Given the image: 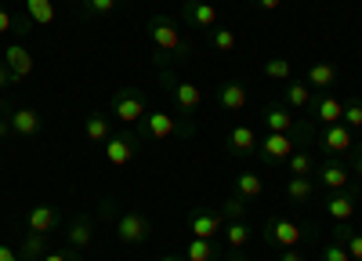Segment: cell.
Instances as JSON below:
<instances>
[{
  "instance_id": "cell-1",
  "label": "cell",
  "mask_w": 362,
  "mask_h": 261,
  "mask_svg": "<svg viewBox=\"0 0 362 261\" xmlns=\"http://www.w3.org/2000/svg\"><path fill=\"white\" fill-rule=\"evenodd\" d=\"M148 40H153L160 51H167V54H185V37H181V29L170 18H163V15L148 22Z\"/></svg>"
},
{
  "instance_id": "cell-2",
  "label": "cell",
  "mask_w": 362,
  "mask_h": 261,
  "mask_svg": "<svg viewBox=\"0 0 362 261\" xmlns=\"http://www.w3.org/2000/svg\"><path fill=\"white\" fill-rule=\"evenodd\" d=\"M116 236L124 240V243H145L148 236H153V225H148L145 214L131 211V214H124V218L116 221Z\"/></svg>"
},
{
  "instance_id": "cell-3",
  "label": "cell",
  "mask_w": 362,
  "mask_h": 261,
  "mask_svg": "<svg viewBox=\"0 0 362 261\" xmlns=\"http://www.w3.org/2000/svg\"><path fill=\"white\" fill-rule=\"evenodd\" d=\"M112 112H116V120H124V124H138V120H145V98L138 91H119L112 98Z\"/></svg>"
},
{
  "instance_id": "cell-4",
  "label": "cell",
  "mask_w": 362,
  "mask_h": 261,
  "mask_svg": "<svg viewBox=\"0 0 362 261\" xmlns=\"http://www.w3.org/2000/svg\"><path fill=\"white\" fill-rule=\"evenodd\" d=\"M293 153H297V149H293V138H290V134L268 131V138L261 141V156H264L268 163H286Z\"/></svg>"
},
{
  "instance_id": "cell-5",
  "label": "cell",
  "mask_w": 362,
  "mask_h": 261,
  "mask_svg": "<svg viewBox=\"0 0 362 261\" xmlns=\"http://www.w3.org/2000/svg\"><path fill=\"white\" fill-rule=\"evenodd\" d=\"M4 66L11 69V76H15V80H25L29 73L37 69V58H33V51H29L25 44H8V54H4Z\"/></svg>"
},
{
  "instance_id": "cell-6",
  "label": "cell",
  "mask_w": 362,
  "mask_h": 261,
  "mask_svg": "<svg viewBox=\"0 0 362 261\" xmlns=\"http://www.w3.org/2000/svg\"><path fill=\"white\" fill-rule=\"evenodd\" d=\"M322 149L326 153H334V156H344L351 145H355V134H351V127H344V124H329L326 131H322Z\"/></svg>"
},
{
  "instance_id": "cell-7",
  "label": "cell",
  "mask_w": 362,
  "mask_h": 261,
  "mask_svg": "<svg viewBox=\"0 0 362 261\" xmlns=\"http://www.w3.org/2000/svg\"><path fill=\"white\" fill-rule=\"evenodd\" d=\"M174 131H177V124H174V116H170V112H163V109L145 112V134H148V138L163 141V138H170Z\"/></svg>"
},
{
  "instance_id": "cell-8",
  "label": "cell",
  "mask_w": 362,
  "mask_h": 261,
  "mask_svg": "<svg viewBox=\"0 0 362 261\" xmlns=\"http://www.w3.org/2000/svg\"><path fill=\"white\" fill-rule=\"evenodd\" d=\"M319 185L329 189V192H344V189L351 185V170H348L344 163H326V167L319 170Z\"/></svg>"
},
{
  "instance_id": "cell-9",
  "label": "cell",
  "mask_w": 362,
  "mask_h": 261,
  "mask_svg": "<svg viewBox=\"0 0 362 261\" xmlns=\"http://www.w3.org/2000/svg\"><path fill=\"white\" fill-rule=\"evenodd\" d=\"M300 225L297 221H290V218H279V221H272V243L276 247H283V250H290V247H297L300 243Z\"/></svg>"
},
{
  "instance_id": "cell-10",
  "label": "cell",
  "mask_w": 362,
  "mask_h": 261,
  "mask_svg": "<svg viewBox=\"0 0 362 261\" xmlns=\"http://www.w3.org/2000/svg\"><path fill=\"white\" fill-rule=\"evenodd\" d=\"M44 127V120H40V112L37 109H15L11 112V134H22V138H33L37 131Z\"/></svg>"
},
{
  "instance_id": "cell-11",
  "label": "cell",
  "mask_w": 362,
  "mask_h": 261,
  "mask_svg": "<svg viewBox=\"0 0 362 261\" xmlns=\"http://www.w3.org/2000/svg\"><path fill=\"white\" fill-rule=\"evenodd\" d=\"M228 149H232V153H239V156L254 153V149H257V131H254V127H247V124L232 127V131H228Z\"/></svg>"
},
{
  "instance_id": "cell-12",
  "label": "cell",
  "mask_w": 362,
  "mask_h": 261,
  "mask_svg": "<svg viewBox=\"0 0 362 261\" xmlns=\"http://www.w3.org/2000/svg\"><path fill=\"white\" fill-rule=\"evenodd\" d=\"M326 218H334V221H351V218H355V196L334 192V196L326 199Z\"/></svg>"
},
{
  "instance_id": "cell-13",
  "label": "cell",
  "mask_w": 362,
  "mask_h": 261,
  "mask_svg": "<svg viewBox=\"0 0 362 261\" xmlns=\"http://www.w3.org/2000/svg\"><path fill=\"white\" fill-rule=\"evenodd\" d=\"M189 228H192V236H196V240H214L218 232H221V218H218V214H210V211H199V214H192Z\"/></svg>"
},
{
  "instance_id": "cell-14",
  "label": "cell",
  "mask_w": 362,
  "mask_h": 261,
  "mask_svg": "<svg viewBox=\"0 0 362 261\" xmlns=\"http://www.w3.org/2000/svg\"><path fill=\"white\" fill-rule=\"evenodd\" d=\"M174 102H177L181 109H185V112L199 109V102H203L199 83H192V80H177V83H174Z\"/></svg>"
},
{
  "instance_id": "cell-15",
  "label": "cell",
  "mask_w": 362,
  "mask_h": 261,
  "mask_svg": "<svg viewBox=\"0 0 362 261\" xmlns=\"http://www.w3.org/2000/svg\"><path fill=\"white\" fill-rule=\"evenodd\" d=\"M131 156H134V145H131V141H124V138H109V141H105V160H109L112 167H127Z\"/></svg>"
},
{
  "instance_id": "cell-16",
  "label": "cell",
  "mask_w": 362,
  "mask_h": 261,
  "mask_svg": "<svg viewBox=\"0 0 362 261\" xmlns=\"http://www.w3.org/2000/svg\"><path fill=\"white\" fill-rule=\"evenodd\" d=\"M315 116L329 127V124H341L344 120V102H337V98H329V95H322L319 102H315Z\"/></svg>"
},
{
  "instance_id": "cell-17",
  "label": "cell",
  "mask_w": 362,
  "mask_h": 261,
  "mask_svg": "<svg viewBox=\"0 0 362 261\" xmlns=\"http://www.w3.org/2000/svg\"><path fill=\"white\" fill-rule=\"evenodd\" d=\"M185 11H189L192 25H199V29H210V25L218 22V11H214V4H210V0H192Z\"/></svg>"
},
{
  "instance_id": "cell-18",
  "label": "cell",
  "mask_w": 362,
  "mask_h": 261,
  "mask_svg": "<svg viewBox=\"0 0 362 261\" xmlns=\"http://www.w3.org/2000/svg\"><path fill=\"white\" fill-rule=\"evenodd\" d=\"M90 240H95V221H90V218H76L73 228H69V247L83 250V247H90Z\"/></svg>"
},
{
  "instance_id": "cell-19",
  "label": "cell",
  "mask_w": 362,
  "mask_h": 261,
  "mask_svg": "<svg viewBox=\"0 0 362 261\" xmlns=\"http://www.w3.org/2000/svg\"><path fill=\"white\" fill-rule=\"evenodd\" d=\"M261 189H264V178H261V174H254V170H243V174L235 178L239 199H254V196H261Z\"/></svg>"
},
{
  "instance_id": "cell-20",
  "label": "cell",
  "mask_w": 362,
  "mask_h": 261,
  "mask_svg": "<svg viewBox=\"0 0 362 261\" xmlns=\"http://www.w3.org/2000/svg\"><path fill=\"white\" fill-rule=\"evenodd\" d=\"M218 102H221V109H228V112H239L247 105V91L239 83H225L221 87V95H218Z\"/></svg>"
},
{
  "instance_id": "cell-21",
  "label": "cell",
  "mask_w": 362,
  "mask_h": 261,
  "mask_svg": "<svg viewBox=\"0 0 362 261\" xmlns=\"http://www.w3.org/2000/svg\"><path fill=\"white\" fill-rule=\"evenodd\" d=\"M54 221H58V214H54V207H33L29 211V232H51L54 228Z\"/></svg>"
},
{
  "instance_id": "cell-22",
  "label": "cell",
  "mask_w": 362,
  "mask_h": 261,
  "mask_svg": "<svg viewBox=\"0 0 362 261\" xmlns=\"http://www.w3.org/2000/svg\"><path fill=\"white\" fill-rule=\"evenodd\" d=\"M261 116H264V127L268 131H279V134H290L293 131V116L286 109H264Z\"/></svg>"
},
{
  "instance_id": "cell-23",
  "label": "cell",
  "mask_w": 362,
  "mask_h": 261,
  "mask_svg": "<svg viewBox=\"0 0 362 261\" xmlns=\"http://www.w3.org/2000/svg\"><path fill=\"white\" fill-rule=\"evenodd\" d=\"M25 11H29V22H37V25H51L54 22V4L51 0H25Z\"/></svg>"
},
{
  "instance_id": "cell-24",
  "label": "cell",
  "mask_w": 362,
  "mask_h": 261,
  "mask_svg": "<svg viewBox=\"0 0 362 261\" xmlns=\"http://www.w3.org/2000/svg\"><path fill=\"white\" fill-rule=\"evenodd\" d=\"M83 131H87V141H95V145L109 141V120H105V116H87Z\"/></svg>"
},
{
  "instance_id": "cell-25",
  "label": "cell",
  "mask_w": 362,
  "mask_h": 261,
  "mask_svg": "<svg viewBox=\"0 0 362 261\" xmlns=\"http://www.w3.org/2000/svg\"><path fill=\"white\" fill-rule=\"evenodd\" d=\"M334 80H337V69L326 66V62H315V66L308 69V87H329Z\"/></svg>"
},
{
  "instance_id": "cell-26",
  "label": "cell",
  "mask_w": 362,
  "mask_h": 261,
  "mask_svg": "<svg viewBox=\"0 0 362 261\" xmlns=\"http://www.w3.org/2000/svg\"><path fill=\"white\" fill-rule=\"evenodd\" d=\"M312 192H315V185H312L308 178H290V185H286V196H290L293 203H305V199H312Z\"/></svg>"
},
{
  "instance_id": "cell-27",
  "label": "cell",
  "mask_w": 362,
  "mask_h": 261,
  "mask_svg": "<svg viewBox=\"0 0 362 261\" xmlns=\"http://www.w3.org/2000/svg\"><path fill=\"white\" fill-rule=\"evenodd\" d=\"M286 102L297 105V109L312 105V87H308V83H290V87H286Z\"/></svg>"
},
{
  "instance_id": "cell-28",
  "label": "cell",
  "mask_w": 362,
  "mask_h": 261,
  "mask_svg": "<svg viewBox=\"0 0 362 261\" xmlns=\"http://www.w3.org/2000/svg\"><path fill=\"white\" fill-rule=\"evenodd\" d=\"M225 240H228V247L239 250V247H247V243H250V228H247L243 221H232V225L225 228Z\"/></svg>"
},
{
  "instance_id": "cell-29",
  "label": "cell",
  "mask_w": 362,
  "mask_h": 261,
  "mask_svg": "<svg viewBox=\"0 0 362 261\" xmlns=\"http://www.w3.org/2000/svg\"><path fill=\"white\" fill-rule=\"evenodd\" d=\"M264 73H268V80H290L293 66H290V58H268Z\"/></svg>"
},
{
  "instance_id": "cell-30",
  "label": "cell",
  "mask_w": 362,
  "mask_h": 261,
  "mask_svg": "<svg viewBox=\"0 0 362 261\" xmlns=\"http://www.w3.org/2000/svg\"><path fill=\"white\" fill-rule=\"evenodd\" d=\"M189 261H214V240H196L189 243Z\"/></svg>"
},
{
  "instance_id": "cell-31",
  "label": "cell",
  "mask_w": 362,
  "mask_h": 261,
  "mask_svg": "<svg viewBox=\"0 0 362 261\" xmlns=\"http://www.w3.org/2000/svg\"><path fill=\"white\" fill-rule=\"evenodd\" d=\"M286 167H290L293 178H308V174H312V156H308V153H293V156L286 160Z\"/></svg>"
},
{
  "instance_id": "cell-32",
  "label": "cell",
  "mask_w": 362,
  "mask_h": 261,
  "mask_svg": "<svg viewBox=\"0 0 362 261\" xmlns=\"http://www.w3.org/2000/svg\"><path fill=\"white\" fill-rule=\"evenodd\" d=\"M210 44H214L218 51H235L239 37L232 33V29H214V37H210Z\"/></svg>"
},
{
  "instance_id": "cell-33",
  "label": "cell",
  "mask_w": 362,
  "mask_h": 261,
  "mask_svg": "<svg viewBox=\"0 0 362 261\" xmlns=\"http://www.w3.org/2000/svg\"><path fill=\"white\" fill-rule=\"evenodd\" d=\"M44 236H40V232H29V236H25V243H22V250H25V257H40L44 254Z\"/></svg>"
},
{
  "instance_id": "cell-34",
  "label": "cell",
  "mask_w": 362,
  "mask_h": 261,
  "mask_svg": "<svg viewBox=\"0 0 362 261\" xmlns=\"http://www.w3.org/2000/svg\"><path fill=\"white\" fill-rule=\"evenodd\" d=\"M344 127H351V131H362V102H355V105H344V120H341Z\"/></svg>"
},
{
  "instance_id": "cell-35",
  "label": "cell",
  "mask_w": 362,
  "mask_h": 261,
  "mask_svg": "<svg viewBox=\"0 0 362 261\" xmlns=\"http://www.w3.org/2000/svg\"><path fill=\"white\" fill-rule=\"evenodd\" d=\"M83 8H87L90 15H112V11L119 8V0H83Z\"/></svg>"
},
{
  "instance_id": "cell-36",
  "label": "cell",
  "mask_w": 362,
  "mask_h": 261,
  "mask_svg": "<svg viewBox=\"0 0 362 261\" xmlns=\"http://www.w3.org/2000/svg\"><path fill=\"white\" fill-rule=\"evenodd\" d=\"M322 261H351V254H348V247H341V243H329V247L322 250Z\"/></svg>"
},
{
  "instance_id": "cell-37",
  "label": "cell",
  "mask_w": 362,
  "mask_h": 261,
  "mask_svg": "<svg viewBox=\"0 0 362 261\" xmlns=\"http://www.w3.org/2000/svg\"><path fill=\"white\" fill-rule=\"evenodd\" d=\"M344 247H348L351 261H362V232H358V236H348V240H344Z\"/></svg>"
},
{
  "instance_id": "cell-38",
  "label": "cell",
  "mask_w": 362,
  "mask_h": 261,
  "mask_svg": "<svg viewBox=\"0 0 362 261\" xmlns=\"http://www.w3.org/2000/svg\"><path fill=\"white\" fill-rule=\"evenodd\" d=\"M11 29H15V22H11V15H8L4 8H0V37H8V33H11Z\"/></svg>"
},
{
  "instance_id": "cell-39",
  "label": "cell",
  "mask_w": 362,
  "mask_h": 261,
  "mask_svg": "<svg viewBox=\"0 0 362 261\" xmlns=\"http://www.w3.org/2000/svg\"><path fill=\"white\" fill-rule=\"evenodd\" d=\"M257 8H264V11H276V8H283V0H254Z\"/></svg>"
},
{
  "instance_id": "cell-40",
  "label": "cell",
  "mask_w": 362,
  "mask_h": 261,
  "mask_svg": "<svg viewBox=\"0 0 362 261\" xmlns=\"http://www.w3.org/2000/svg\"><path fill=\"white\" fill-rule=\"evenodd\" d=\"M11 80H15V76H11V69H8V66H0V87H8Z\"/></svg>"
},
{
  "instance_id": "cell-41",
  "label": "cell",
  "mask_w": 362,
  "mask_h": 261,
  "mask_svg": "<svg viewBox=\"0 0 362 261\" xmlns=\"http://www.w3.org/2000/svg\"><path fill=\"white\" fill-rule=\"evenodd\" d=\"M0 261H18V254L11 247H0Z\"/></svg>"
},
{
  "instance_id": "cell-42",
  "label": "cell",
  "mask_w": 362,
  "mask_h": 261,
  "mask_svg": "<svg viewBox=\"0 0 362 261\" xmlns=\"http://www.w3.org/2000/svg\"><path fill=\"white\" fill-rule=\"evenodd\" d=\"M44 261H69L62 250H51V254H44Z\"/></svg>"
},
{
  "instance_id": "cell-43",
  "label": "cell",
  "mask_w": 362,
  "mask_h": 261,
  "mask_svg": "<svg viewBox=\"0 0 362 261\" xmlns=\"http://www.w3.org/2000/svg\"><path fill=\"white\" fill-rule=\"evenodd\" d=\"M283 261H305V257H300V254L290 247V250H283Z\"/></svg>"
},
{
  "instance_id": "cell-44",
  "label": "cell",
  "mask_w": 362,
  "mask_h": 261,
  "mask_svg": "<svg viewBox=\"0 0 362 261\" xmlns=\"http://www.w3.org/2000/svg\"><path fill=\"white\" fill-rule=\"evenodd\" d=\"M8 131H11V120H0V138H4Z\"/></svg>"
},
{
  "instance_id": "cell-45",
  "label": "cell",
  "mask_w": 362,
  "mask_h": 261,
  "mask_svg": "<svg viewBox=\"0 0 362 261\" xmlns=\"http://www.w3.org/2000/svg\"><path fill=\"white\" fill-rule=\"evenodd\" d=\"M355 174H362V153H358V160H355Z\"/></svg>"
},
{
  "instance_id": "cell-46",
  "label": "cell",
  "mask_w": 362,
  "mask_h": 261,
  "mask_svg": "<svg viewBox=\"0 0 362 261\" xmlns=\"http://www.w3.org/2000/svg\"><path fill=\"white\" fill-rule=\"evenodd\" d=\"M160 261H177V257H160Z\"/></svg>"
},
{
  "instance_id": "cell-47",
  "label": "cell",
  "mask_w": 362,
  "mask_h": 261,
  "mask_svg": "<svg viewBox=\"0 0 362 261\" xmlns=\"http://www.w3.org/2000/svg\"><path fill=\"white\" fill-rule=\"evenodd\" d=\"M210 4H214V0H210Z\"/></svg>"
}]
</instances>
